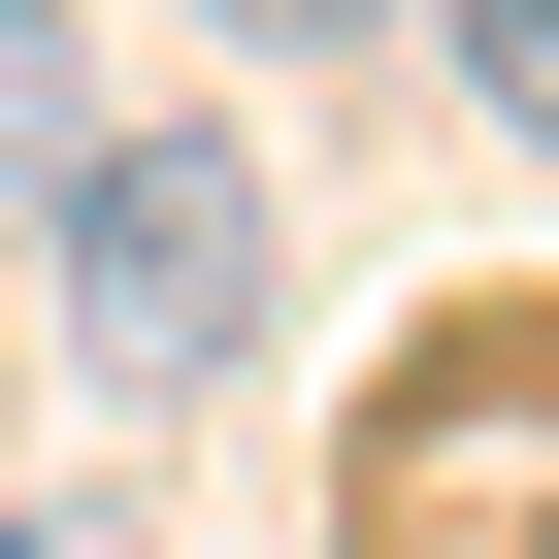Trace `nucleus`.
<instances>
[{
	"label": "nucleus",
	"mask_w": 559,
	"mask_h": 559,
	"mask_svg": "<svg viewBox=\"0 0 559 559\" xmlns=\"http://www.w3.org/2000/svg\"><path fill=\"white\" fill-rule=\"evenodd\" d=\"M34 230H67V362L99 395H230L263 362V165L230 132H67Z\"/></svg>",
	"instance_id": "nucleus-1"
},
{
	"label": "nucleus",
	"mask_w": 559,
	"mask_h": 559,
	"mask_svg": "<svg viewBox=\"0 0 559 559\" xmlns=\"http://www.w3.org/2000/svg\"><path fill=\"white\" fill-rule=\"evenodd\" d=\"M67 132H99V67H67V0H0V198H34Z\"/></svg>",
	"instance_id": "nucleus-2"
},
{
	"label": "nucleus",
	"mask_w": 559,
	"mask_h": 559,
	"mask_svg": "<svg viewBox=\"0 0 559 559\" xmlns=\"http://www.w3.org/2000/svg\"><path fill=\"white\" fill-rule=\"evenodd\" d=\"M461 99H493V132L559 165V0H461Z\"/></svg>",
	"instance_id": "nucleus-3"
},
{
	"label": "nucleus",
	"mask_w": 559,
	"mask_h": 559,
	"mask_svg": "<svg viewBox=\"0 0 559 559\" xmlns=\"http://www.w3.org/2000/svg\"><path fill=\"white\" fill-rule=\"evenodd\" d=\"M230 34H395V0H230Z\"/></svg>",
	"instance_id": "nucleus-4"
},
{
	"label": "nucleus",
	"mask_w": 559,
	"mask_h": 559,
	"mask_svg": "<svg viewBox=\"0 0 559 559\" xmlns=\"http://www.w3.org/2000/svg\"><path fill=\"white\" fill-rule=\"evenodd\" d=\"M0 559H165V526H0Z\"/></svg>",
	"instance_id": "nucleus-5"
}]
</instances>
